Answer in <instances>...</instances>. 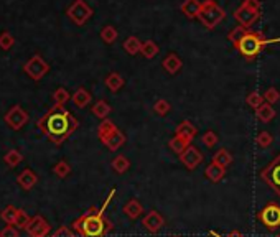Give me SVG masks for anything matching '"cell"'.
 Here are the masks:
<instances>
[{
  "mask_svg": "<svg viewBox=\"0 0 280 237\" xmlns=\"http://www.w3.org/2000/svg\"><path fill=\"white\" fill-rule=\"evenodd\" d=\"M79 127V122L64 107H51L43 117L38 120V129L48 137L55 145H61L73 132Z\"/></svg>",
  "mask_w": 280,
  "mask_h": 237,
  "instance_id": "6da1fadb",
  "label": "cell"
},
{
  "mask_svg": "<svg viewBox=\"0 0 280 237\" xmlns=\"http://www.w3.org/2000/svg\"><path fill=\"white\" fill-rule=\"evenodd\" d=\"M116 194V188L111 189L109 196L106 198L104 205L99 207H91L88 209L81 217H78L74 222H73V231L78 232L81 237H104L107 234V231L111 229V222L106 221L104 217V211L106 207L109 206V203L114 198Z\"/></svg>",
  "mask_w": 280,
  "mask_h": 237,
  "instance_id": "7a4b0ae2",
  "label": "cell"
},
{
  "mask_svg": "<svg viewBox=\"0 0 280 237\" xmlns=\"http://www.w3.org/2000/svg\"><path fill=\"white\" fill-rule=\"evenodd\" d=\"M274 43H280V36L279 38H265L260 31L249 30L236 45H232V46H234V50L243 56V58H246L248 61H254L265 46L274 45Z\"/></svg>",
  "mask_w": 280,
  "mask_h": 237,
  "instance_id": "3957f363",
  "label": "cell"
},
{
  "mask_svg": "<svg viewBox=\"0 0 280 237\" xmlns=\"http://www.w3.org/2000/svg\"><path fill=\"white\" fill-rule=\"evenodd\" d=\"M226 18L224 8L216 3V0H203L201 2V12H199L198 20L206 30H215L219 23Z\"/></svg>",
  "mask_w": 280,
  "mask_h": 237,
  "instance_id": "277c9868",
  "label": "cell"
},
{
  "mask_svg": "<svg viewBox=\"0 0 280 237\" xmlns=\"http://www.w3.org/2000/svg\"><path fill=\"white\" fill-rule=\"evenodd\" d=\"M93 13H94L93 8L89 7L84 0H74L68 7V10H66V15L69 17V20L78 27L86 25L89 18L93 17Z\"/></svg>",
  "mask_w": 280,
  "mask_h": 237,
  "instance_id": "5b68a950",
  "label": "cell"
},
{
  "mask_svg": "<svg viewBox=\"0 0 280 237\" xmlns=\"http://www.w3.org/2000/svg\"><path fill=\"white\" fill-rule=\"evenodd\" d=\"M257 219L267 231L280 229V206L275 203H269L257 212Z\"/></svg>",
  "mask_w": 280,
  "mask_h": 237,
  "instance_id": "8992f818",
  "label": "cell"
},
{
  "mask_svg": "<svg viewBox=\"0 0 280 237\" xmlns=\"http://www.w3.org/2000/svg\"><path fill=\"white\" fill-rule=\"evenodd\" d=\"M260 178L280 196V153L275 156L267 167L262 168Z\"/></svg>",
  "mask_w": 280,
  "mask_h": 237,
  "instance_id": "52a82bcc",
  "label": "cell"
},
{
  "mask_svg": "<svg viewBox=\"0 0 280 237\" xmlns=\"http://www.w3.org/2000/svg\"><path fill=\"white\" fill-rule=\"evenodd\" d=\"M23 69H25V73L30 76L31 79L40 81V79L50 71V64L46 63V61L41 58L40 55H35V56H31V58L27 61L25 66H23Z\"/></svg>",
  "mask_w": 280,
  "mask_h": 237,
  "instance_id": "ba28073f",
  "label": "cell"
},
{
  "mask_svg": "<svg viewBox=\"0 0 280 237\" xmlns=\"http://www.w3.org/2000/svg\"><path fill=\"white\" fill-rule=\"evenodd\" d=\"M25 231H27L28 237H48L51 226L43 216L38 214L35 217H31L30 222H28L25 227Z\"/></svg>",
  "mask_w": 280,
  "mask_h": 237,
  "instance_id": "9c48e42d",
  "label": "cell"
},
{
  "mask_svg": "<svg viewBox=\"0 0 280 237\" xmlns=\"http://www.w3.org/2000/svg\"><path fill=\"white\" fill-rule=\"evenodd\" d=\"M5 122L10 129L20 130L28 122V114L25 109H22V106H13L10 111L5 114Z\"/></svg>",
  "mask_w": 280,
  "mask_h": 237,
  "instance_id": "30bf717a",
  "label": "cell"
},
{
  "mask_svg": "<svg viewBox=\"0 0 280 237\" xmlns=\"http://www.w3.org/2000/svg\"><path fill=\"white\" fill-rule=\"evenodd\" d=\"M260 17V12H254V10H249V8H246L244 5H239L234 10V18L236 22L239 23L241 27L248 28V30H250L255 23H257Z\"/></svg>",
  "mask_w": 280,
  "mask_h": 237,
  "instance_id": "8fae6325",
  "label": "cell"
},
{
  "mask_svg": "<svg viewBox=\"0 0 280 237\" xmlns=\"http://www.w3.org/2000/svg\"><path fill=\"white\" fill-rule=\"evenodd\" d=\"M180 162L183 163V167H187V170H194L203 163V153L194 145H189L188 148L180 155Z\"/></svg>",
  "mask_w": 280,
  "mask_h": 237,
  "instance_id": "7c38bea8",
  "label": "cell"
},
{
  "mask_svg": "<svg viewBox=\"0 0 280 237\" xmlns=\"http://www.w3.org/2000/svg\"><path fill=\"white\" fill-rule=\"evenodd\" d=\"M163 224H165V219L158 211H149L147 212V216L142 219V226H144L149 232H152V234L160 232Z\"/></svg>",
  "mask_w": 280,
  "mask_h": 237,
  "instance_id": "4fadbf2b",
  "label": "cell"
},
{
  "mask_svg": "<svg viewBox=\"0 0 280 237\" xmlns=\"http://www.w3.org/2000/svg\"><path fill=\"white\" fill-rule=\"evenodd\" d=\"M175 135L182 137L183 140H187L188 144H191L194 137L198 135V129H196V127H194L189 120H183V122H180V124L177 125Z\"/></svg>",
  "mask_w": 280,
  "mask_h": 237,
  "instance_id": "5bb4252c",
  "label": "cell"
},
{
  "mask_svg": "<svg viewBox=\"0 0 280 237\" xmlns=\"http://www.w3.org/2000/svg\"><path fill=\"white\" fill-rule=\"evenodd\" d=\"M180 10L188 20H196L199 17V12H201V2L199 0H183Z\"/></svg>",
  "mask_w": 280,
  "mask_h": 237,
  "instance_id": "9a60e30c",
  "label": "cell"
},
{
  "mask_svg": "<svg viewBox=\"0 0 280 237\" xmlns=\"http://www.w3.org/2000/svg\"><path fill=\"white\" fill-rule=\"evenodd\" d=\"M125 135H124V132H121V130H116V132H112L111 135L106 137L104 140H101L104 145L107 147V150H111V151H117L119 148H121L122 145L125 144Z\"/></svg>",
  "mask_w": 280,
  "mask_h": 237,
  "instance_id": "2e32d148",
  "label": "cell"
},
{
  "mask_svg": "<svg viewBox=\"0 0 280 237\" xmlns=\"http://www.w3.org/2000/svg\"><path fill=\"white\" fill-rule=\"evenodd\" d=\"M162 66H163V69L167 71L168 74L173 76V74H177L180 69H182L183 61L177 53H168L167 56H165V59L162 61Z\"/></svg>",
  "mask_w": 280,
  "mask_h": 237,
  "instance_id": "e0dca14e",
  "label": "cell"
},
{
  "mask_svg": "<svg viewBox=\"0 0 280 237\" xmlns=\"http://www.w3.org/2000/svg\"><path fill=\"white\" fill-rule=\"evenodd\" d=\"M122 211H124V214L129 217V219L135 221L137 217L142 216V212H144V206H142V203L139 200H135V198H132L124 205L122 207Z\"/></svg>",
  "mask_w": 280,
  "mask_h": 237,
  "instance_id": "ac0fdd59",
  "label": "cell"
},
{
  "mask_svg": "<svg viewBox=\"0 0 280 237\" xmlns=\"http://www.w3.org/2000/svg\"><path fill=\"white\" fill-rule=\"evenodd\" d=\"M17 183L20 184V188H23L25 191H30V189L38 183V177L31 172L30 168H27L17 177Z\"/></svg>",
  "mask_w": 280,
  "mask_h": 237,
  "instance_id": "d6986e66",
  "label": "cell"
},
{
  "mask_svg": "<svg viewBox=\"0 0 280 237\" xmlns=\"http://www.w3.org/2000/svg\"><path fill=\"white\" fill-rule=\"evenodd\" d=\"M226 175V168H222L221 165H218L215 162H211L205 170V177L213 183H219Z\"/></svg>",
  "mask_w": 280,
  "mask_h": 237,
  "instance_id": "ffe728a7",
  "label": "cell"
},
{
  "mask_svg": "<svg viewBox=\"0 0 280 237\" xmlns=\"http://www.w3.org/2000/svg\"><path fill=\"white\" fill-rule=\"evenodd\" d=\"M91 92L88 91V89H84V88H79L78 91H76L73 94V97H71V101H73V104L76 107H79V109H84L86 106H89L91 104Z\"/></svg>",
  "mask_w": 280,
  "mask_h": 237,
  "instance_id": "44dd1931",
  "label": "cell"
},
{
  "mask_svg": "<svg viewBox=\"0 0 280 237\" xmlns=\"http://www.w3.org/2000/svg\"><path fill=\"white\" fill-rule=\"evenodd\" d=\"M255 117H257L262 124H269V122H272V118L275 117V109L270 106V104L264 102L259 109H255Z\"/></svg>",
  "mask_w": 280,
  "mask_h": 237,
  "instance_id": "7402d4cb",
  "label": "cell"
},
{
  "mask_svg": "<svg viewBox=\"0 0 280 237\" xmlns=\"http://www.w3.org/2000/svg\"><path fill=\"white\" fill-rule=\"evenodd\" d=\"M124 78H122L121 74L119 73H111V74H107V78H106V86L107 89L111 92H119L121 91L122 88H124Z\"/></svg>",
  "mask_w": 280,
  "mask_h": 237,
  "instance_id": "603a6c76",
  "label": "cell"
},
{
  "mask_svg": "<svg viewBox=\"0 0 280 237\" xmlns=\"http://www.w3.org/2000/svg\"><path fill=\"white\" fill-rule=\"evenodd\" d=\"M158 45L155 43L154 40H147V41H142V50H140V55L144 56L147 59H154L156 55H158Z\"/></svg>",
  "mask_w": 280,
  "mask_h": 237,
  "instance_id": "cb8c5ba5",
  "label": "cell"
},
{
  "mask_svg": "<svg viewBox=\"0 0 280 237\" xmlns=\"http://www.w3.org/2000/svg\"><path fill=\"white\" fill-rule=\"evenodd\" d=\"M91 111L97 118H102V120H104V118H107L109 114L112 112V107H111V104H109L107 101H97L93 106Z\"/></svg>",
  "mask_w": 280,
  "mask_h": 237,
  "instance_id": "d4e9b609",
  "label": "cell"
},
{
  "mask_svg": "<svg viewBox=\"0 0 280 237\" xmlns=\"http://www.w3.org/2000/svg\"><path fill=\"white\" fill-rule=\"evenodd\" d=\"M124 50H125V53L130 55V56L140 55L142 41H140L137 36H129V38H127V40L124 41Z\"/></svg>",
  "mask_w": 280,
  "mask_h": 237,
  "instance_id": "484cf974",
  "label": "cell"
},
{
  "mask_svg": "<svg viewBox=\"0 0 280 237\" xmlns=\"http://www.w3.org/2000/svg\"><path fill=\"white\" fill-rule=\"evenodd\" d=\"M117 130V127L116 124H114L112 120H109V118H104V120L99 124L97 127V137H99V140H104L106 137H109L112 134V132H116Z\"/></svg>",
  "mask_w": 280,
  "mask_h": 237,
  "instance_id": "4316f807",
  "label": "cell"
},
{
  "mask_svg": "<svg viewBox=\"0 0 280 237\" xmlns=\"http://www.w3.org/2000/svg\"><path fill=\"white\" fill-rule=\"evenodd\" d=\"M129 168H130V162H129V158H127V156L117 155L116 158L112 160V170H114L116 173L122 175V173H125Z\"/></svg>",
  "mask_w": 280,
  "mask_h": 237,
  "instance_id": "83f0119b",
  "label": "cell"
},
{
  "mask_svg": "<svg viewBox=\"0 0 280 237\" xmlns=\"http://www.w3.org/2000/svg\"><path fill=\"white\" fill-rule=\"evenodd\" d=\"M213 162L221 165L222 168H227L232 163V155L226 148H221V150L216 151L215 156H213Z\"/></svg>",
  "mask_w": 280,
  "mask_h": 237,
  "instance_id": "f1b7e54d",
  "label": "cell"
},
{
  "mask_svg": "<svg viewBox=\"0 0 280 237\" xmlns=\"http://www.w3.org/2000/svg\"><path fill=\"white\" fill-rule=\"evenodd\" d=\"M191 145V144H188L187 140H183L182 137H178V135H175L172 140L168 142V147H170V150L175 151L177 155H182L185 150L188 148V147Z\"/></svg>",
  "mask_w": 280,
  "mask_h": 237,
  "instance_id": "f546056e",
  "label": "cell"
},
{
  "mask_svg": "<svg viewBox=\"0 0 280 237\" xmlns=\"http://www.w3.org/2000/svg\"><path fill=\"white\" fill-rule=\"evenodd\" d=\"M17 214H18V207H15V206H7L5 209L0 212V219L5 222V224L15 226Z\"/></svg>",
  "mask_w": 280,
  "mask_h": 237,
  "instance_id": "4dcf8cb0",
  "label": "cell"
},
{
  "mask_svg": "<svg viewBox=\"0 0 280 237\" xmlns=\"http://www.w3.org/2000/svg\"><path fill=\"white\" fill-rule=\"evenodd\" d=\"M71 99V96H69V92L66 91L64 88H58L55 91V94H53V102H55V107H58V109H61V107H64V104L68 102Z\"/></svg>",
  "mask_w": 280,
  "mask_h": 237,
  "instance_id": "1f68e13d",
  "label": "cell"
},
{
  "mask_svg": "<svg viewBox=\"0 0 280 237\" xmlns=\"http://www.w3.org/2000/svg\"><path fill=\"white\" fill-rule=\"evenodd\" d=\"M117 36H119V33L112 25H106L101 30V40L104 41V43H107V45H112L114 41L117 40Z\"/></svg>",
  "mask_w": 280,
  "mask_h": 237,
  "instance_id": "d6a6232c",
  "label": "cell"
},
{
  "mask_svg": "<svg viewBox=\"0 0 280 237\" xmlns=\"http://www.w3.org/2000/svg\"><path fill=\"white\" fill-rule=\"evenodd\" d=\"M22 160H23V155L18 150H8L5 156H3V162H5L10 168H15Z\"/></svg>",
  "mask_w": 280,
  "mask_h": 237,
  "instance_id": "836d02e7",
  "label": "cell"
},
{
  "mask_svg": "<svg viewBox=\"0 0 280 237\" xmlns=\"http://www.w3.org/2000/svg\"><path fill=\"white\" fill-rule=\"evenodd\" d=\"M170 111H172V104H170L167 99H158V101L154 104V112L160 117H165L167 114H170Z\"/></svg>",
  "mask_w": 280,
  "mask_h": 237,
  "instance_id": "e575fe53",
  "label": "cell"
},
{
  "mask_svg": "<svg viewBox=\"0 0 280 237\" xmlns=\"http://www.w3.org/2000/svg\"><path fill=\"white\" fill-rule=\"evenodd\" d=\"M264 102H265L264 101V96L260 92H257V91L249 92V96L246 97V104H248L250 109H254V111H255V109H259Z\"/></svg>",
  "mask_w": 280,
  "mask_h": 237,
  "instance_id": "d590c367",
  "label": "cell"
},
{
  "mask_svg": "<svg viewBox=\"0 0 280 237\" xmlns=\"http://www.w3.org/2000/svg\"><path fill=\"white\" fill-rule=\"evenodd\" d=\"M248 31H249L248 28H244V27L237 25V27H234V28H232V30H231L229 33H227V40H229L232 45H236L237 41H239L241 38H243V36H244V35H246V33H248Z\"/></svg>",
  "mask_w": 280,
  "mask_h": 237,
  "instance_id": "8d00e7d4",
  "label": "cell"
},
{
  "mask_svg": "<svg viewBox=\"0 0 280 237\" xmlns=\"http://www.w3.org/2000/svg\"><path fill=\"white\" fill-rule=\"evenodd\" d=\"M53 173L56 175L58 178H66L68 175L71 173V167L68 162H64V160H61L53 167Z\"/></svg>",
  "mask_w": 280,
  "mask_h": 237,
  "instance_id": "74e56055",
  "label": "cell"
},
{
  "mask_svg": "<svg viewBox=\"0 0 280 237\" xmlns=\"http://www.w3.org/2000/svg\"><path fill=\"white\" fill-rule=\"evenodd\" d=\"M272 142H274L272 135H270L269 132H265V130L259 132V135L255 137V144H257L260 148H269V147L272 145Z\"/></svg>",
  "mask_w": 280,
  "mask_h": 237,
  "instance_id": "f35d334b",
  "label": "cell"
},
{
  "mask_svg": "<svg viewBox=\"0 0 280 237\" xmlns=\"http://www.w3.org/2000/svg\"><path fill=\"white\" fill-rule=\"evenodd\" d=\"M13 45H15V38H13L10 33H8V31L0 33V48L8 51Z\"/></svg>",
  "mask_w": 280,
  "mask_h": 237,
  "instance_id": "ab89813d",
  "label": "cell"
},
{
  "mask_svg": "<svg viewBox=\"0 0 280 237\" xmlns=\"http://www.w3.org/2000/svg\"><path fill=\"white\" fill-rule=\"evenodd\" d=\"M262 96H264V101L270 104V106H274V104H277L280 101V92H279V89H275V88H269Z\"/></svg>",
  "mask_w": 280,
  "mask_h": 237,
  "instance_id": "60d3db41",
  "label": "cell"
},
{
  "mask_svg": "<svg viewBox=\"0 0 280 237\" xmlns=\"http://www.w3.org/2000/svg\"><path fill=\"white\" fill-rule=\"evenodd\" d=\"M201 142H203V145H205L206 148H213V147L218 144V135H216V132L206 130L205 134H203V137H201Z\"/></svg>",
  "mask_w": 280,
  "mask_h": 237,
  "instance_id": "b9f144b4",
  "label": "cell"
},
{
  "mask_svg": "<svg viewBox=\"0 0 280 237\" xmlns=\"http://www.w3.org/2000/svg\"><path fill=\"white\" fill-rule=\"evenodd\" d=\"M50 237H79V234H78L76 231L69 229V227L61 226V227H58V229H56Z\"/></svg>",
  "mask_w": 280,
  "mask_h": 237,
  "instance_id": "7bdbcfd3",
  "label": "cell"
},
{
  "mask_svg": "<svg viewBox=\"0 0 280 237\" xmlns=\"http://www.w3.org/2000/svg\"><path fill=\"white\" fill-rule=\"evenodd\" d=\"M31 217L27 214L23 209H18V214H17V221H15V227H18V229H25L27 224L30 222Z\"/></svg>",
  "mask_w": 280,
  "mask_h": 237,
  "instance_id": "ee69618b",
  "label": "cell"
},
{
  "mask_svg": "<svg viewBox=\"0 0 280 237\" xmlns=\"http://www.w3.org/2000/svg\"><path fill=\"white\" fill-rule=\"evenodd\" d=\"M0 237H18V231L15 226H10L7 224L3 227L2 231H0Z\"/></svg>",
  "mask_w": 280,
  "mask_h": 237,
  "instance_id": "f6af8a7d",
  "label": "cell"
},
{
  "mask_svg": "<svg viewBox=\"0 0 280 237\" xmlns=\"http://www.w3.org/2000/svg\"><path fill=\"white\" fill-rule=\"evenodd\" d=\"M241 5H244L246 8H249V10L260 12V2H259V0H244Z\"/></svg>",
  "mask_w": 280,
  "mask_h": 237,
  "instance_id": "bcb514c9",
  "label": "cell"
},
{
  "mask_svg": "<svg viewBox=\"0 0 280 237\" xmlns=\"http://www.w3.org/2000/svg\"><path fill=\"white\" fill-rule=\"evenodd\" d=\"M226 237H244V236H243V234H239V232H232V234L226 236Z\"/></svg>",
  "mask_w": 280,
  "mask_h": 237,
  "instance_id": "7dc6e473",
  "label": "cell"
},
{
  "mask_svg": "<svg viewBox=\"0 0 280 237\" xmlns=\"http://www.w3.org/2000/svg\"><path fill=\"white\" fill-rule=\"evenodd\" d=\"M175 237H180V236H175Z\"/></svg>",
  "mask_w": 280,
  "mask_h": 237,
  "instance_id": "c3c4849f",
  "label": "cell"
}]
</instances>
